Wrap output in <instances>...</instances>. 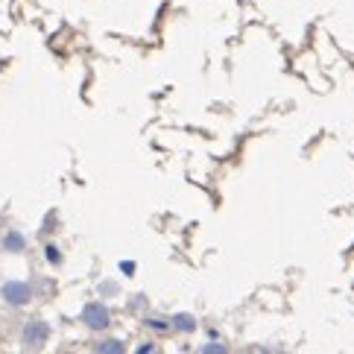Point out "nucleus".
<instances>
[{"label":"nucleus","mask_w":354,"mask_h":354,"mask_svg":"<svg viewBox=\"0 0 354 354\" xmlns=\"http://www.w3.org/2000/svg\"><path fill=\"white\" fill-rule=\"evenodd\" d=\"M82 322H85L88 331H106L111 325V313L103 301H91V305L82 308Z\"/></svg>","instance_id":"3"},{"label":"nucleus","mask_w":354,"mask_h":354,"mask_svg":"<svg viewBox=\"0 0 354 354\" xmlns=\"http://www.w3.org/2000/svg\"><path fill=\"white\" fill-rule=\"evenodd\" d=\"M173 328H176V331H182V334H194L199 328V322L194 319L191 313H176L173 316Z\"/></svg>","instance_id":"5"},{"label":"nucleus","mask_w":354,"mask_h":354,"mask_svg":"<svg viewBox=\"0 0 354 354\" xmlns=\"http://www.w3.org/2000/svg\"><path fill=\"white\" fill-rule=\"evenodd\" d=\"M44 258H47L50 263H53V267H59V263H62V252H59V246L47 243V246H44Z\"/></svg>","instance_id":"8"},{"label":"nucleus","mask_w":354,"mask_h":354,"mask_svg":"<svg viewBox=\"0 0 354 354\" xmlns=\"http://www.w3.org/2000/svg\"><path fill=\"white\" fill-rule=\"evenodd\" d=\"M0 246H3V252H9V255H15V252H24V249H27V237H24L18 229H12V232L3 234Z\"/></svg>","instance_id":"4"},{"label":"nucleus","mask_w":354,"mask_h":354,"mask_svg":"<svg viewBox=\"0 0 354 354\" xmlns=\"http://www.w3.org/2000/svg\"><path fill=\"white\" fill-rule=\"evenodd\" d=\"M0 296H3L9 308H27L32 301V287H30V281H15V278H12V281L3 284Z\"/></svg>","instance_id":"2"},{"label":"nucleus","mask_w":354,"mask_h":354,"mask_svg":"<svg viewBox=\"0 0 354 354\" xmlns=\"http://www.w3.org/2000/svg\"><path fill=\"white\" fill-rule=\"evenodd\" d=\"M120 270H123L126 275H132V270H135V263H132V261H123V263H120Z\"/></svg>","instance_id":"11"},{"label":"nucleus","mask_w":354,"mask_h":354,"mask_svg":"<svg viewBox=\"0 0 354 354\" xmlns=\"http://www.w3.org/2000/svg\"><path fill=\"white\" fill-rule=\"evenodd\" d=\"M94 351H100V354H123L126 346L120 343V339H103V343L94 346Z\"/></svg>","instance_id":"6"},{"label":"nucleus","mask_w":354,"mask_h":354,"mask_svg":"<svg viewBox=\"0 0 354 354\" xmlns=\"http://www.w3.org/2000/svg\"><path fill=\"white\" fill-rule=\"evenodd\" d=\"M100 293H111V296H115V293H118V284H109V281L100 284Z\"/></svg>","instance_id":"10"},{"label":"nucleus","mask_w":354,"mask_h":354,"mask_svg":"<svg viewBox=\"0 0 354 354\" xmlns=\"http://www.w3.org/2000/svg\"><path fill=\"white\" fill-rule=\"evenodd\" d=\"M199 351L202 354H229V346H223V343H205Z\"/></svg>","instance_id":"9"},{"label":"nucleus","mask_w":354,"mask_h":354,"mask_svg":"<svg viewBox=\"0 0 354 354\" xmlns=\"http://www.w3.org/2000/svg\"><path fill=\"white\" fill-rule=\"evenodd\" d=\"M138 351H141V354H153V351H156V346H149V343H147V346H141Z\"/></svg>","instance_id":"12"},{"label":"nucleus","mask_w":354,"mask_h":354,"mask_svg":"<svg viewBox=\"0 0 354 354\" xmlns=\"http://www.w3.org/2000/svg\"><path fill=\"white\" fill-rule=\"evenodd\" d=\"M50 339V325L44 319H27L21 328V343L27 351H39L44 348V343Z\"/></svg>","instance_id":"1"},{"label":"nucleus","mask_w":354,"mask_h":354,"mask_svg":"<svg viewBox=\"0 0 354 354\" xmlns=\"http://www.w3.org/2000/svg\"><path fill=\"white\" fill-rule=\"evenodd\" d=\"M147 328H153V331H158V334H167L173 328V319H164V316H149Z\"/></svg>","instance_id":"7"}]
</instances>
